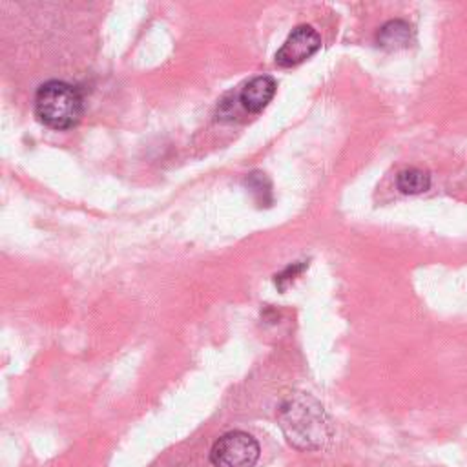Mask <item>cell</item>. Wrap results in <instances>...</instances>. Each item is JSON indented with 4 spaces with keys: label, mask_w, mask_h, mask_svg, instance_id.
Listing matches in <instances>:
<instances>
[{
    "label": "cell",
    "mask_w": 467,
    "mask_h": 467,
    "mask_svg": "<svg viewBox=\"0 0 467 467\" xmlns=\"http://www.w3.org/2000/svg\"><path fill=\"white\" fill-rule=\"evenodd\" d=\"M277 425L297 451H321L332 438L325 407L308 392H290L277 407Z\"/></svg>",
    "instance_id": "1"
},
{
    "label": "cell",
    "mask_w": 467,
    "mask_h": 467,
    "mask_svg": "<svg viewBox=\"0 0 467 467\" xmlns=\"http://www.w3.org/2000/svg\"><path fill=\"white\" fill-rule=\"evenodd\" d=\"M80 91L64 80H47L35 93V115L51 130H69L82 117Z\"/></svg>",
    "instance_id": "2"
},
{
    "label": "cell",
    "mask_w": 467,
    "mask_h": 467,
    "mask_svg": "<svg viewBox=\"0 0 467 467\" xmlns=\"http://www.w3.org/2000/svg\"><path fill=\"white\" fill-rule=\"evenodd\" d=\"M261 447L257 440L244 431H230L219 436L210 449L213 467H254Z\"/></svg>",
    "instance_id": "3"
},
{
    "label": "cell",
    "mask_w": 467,
    "mask_h": 467,
    "mask_svg": "<svg viewBox=\"0 0 467 467\" xmlns=\"http://www.w3.org/2000/svg\"><path fill=\"white\" fill-rule=\"evenodd\" d=\"M321 47V36L312 26H297L290 31L286 40L275 53V64L281 67H292L310 58Z\"/></svg>",
    "instance_id": "4"
},
{
    "label": "cell",
    "mask_w": 467,
    "mask_h": 467,
    "mask_svg": "<svg viewBox=\"0 0 467 467\" xmlns=\"http://www.w3.org/2000/svg\"><path fill=\"white\" fill-rule=\"evenodd\" d=\"M275 89H277V82L274 77L259 75V77H254L248 82H244V86L237 93V99L244 111L259 113L274 99Z\"/></svg>",
    "instance_id": "5"
},
{
    "label": "cell",
    "mask_w": 467,
    "mask_h": 467,
    "mask_svg": "<svg viewBox=\"0 0 467 467\" xmlns=\"http://www.w3.org/2000/svg\"><path fill=\"white\" fill-rule=\"evenodd\" d=\"M378 44L385 49L407 47L412 38V27L405 20H389L378 31Z\"/></svg>",
    "instance_id": "6"
},
{
    "label": "cell",
    "mask_w": 467,
    "mask_h": 467,
    "mask_svg": "<svg viewBox=\"0 0 467 467\" xmlns=\"http://www.w3.org/2000/svg\"><path fill=\"white\" fill-rule=\"evenodd\" d=\"M396 184L401 193H407V195L423 193L431 186V175L421 168H405L398 173Z\"/></svg>",
    "instance_id": "7"
},
{
    "label": "cell",
    "mask_w": 467,
    "mask_h": 467,
    "mask_svg": "<svg viewBox=\"0 0 467 467\" xmlns=\"http://www.w3.org/2000/svg\"><path fill=\"white\" fill-rule=\"evenodd\" d=\"M306 265H308V263H303V261H301V263H294V265L286 266L281 274H277L274 281H275V285L279 286V290H285V288L296 279V275H299V274L306 268Z\"/></svg>",
    "instance_id": "8"
}]
</instances>
